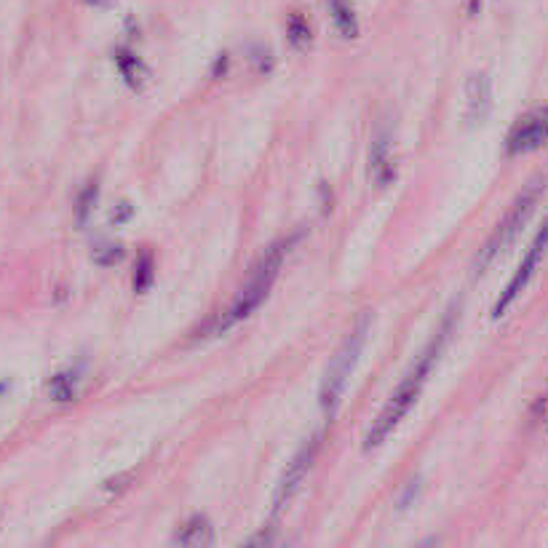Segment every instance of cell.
Returning a JSON list of instances; mask_svg holds the SVG:
<instances>
[{"label":"cell","instance_id":"7","mask_svg":"<svg viewBox=\"0 0 548 548\" xmlns=\"http://www.w3.org/2000/svg\"><path fill=\"white\" fill-rule=\"evenodd\" d=\"M548 142V107H535L511 126L506 137V156H524Z\"/></svg>","mask_w":548,"mask_h":548},{"label":"cell","instance_id":"4","mask_svg":"<svg viewBox=\"0 0 548 548\" xmlns=\"http://www.w3.org/2000/svg\"><path fill=\"white\" fill-rule=\"evenodd\" d=\"M369 324H372L369 316L356 321V327H353V332L348 335V340L340 345V351L335 353V359L329 364L327 375H324L319 388V401L321 407H324V412H335V407L340 404V399H343L348 377H351V372L356 369V364H359L361 351H364V345H367Z\"/></svg>","mask_w":548,"mask_h":548},{"label":"cell","instance_id":"5","mask_svg":"<svg viewBox=\"0 0 548 548\" xmlns=\"http://www.w3.org/2000/svg\"><path fill=\"white\" fill-rule=\"evenodd\" d=\"M548 249V217L543 220V225H540L538 236H535V241H532V246L527 249V254H524V260L519 262V268H516V273L511 276V281H508V287L503 289V295L498 297V303H495V319H500L503 313L511 308V303H514L516 297L522 295L524 287L530 284L532 276H535V270H538L540 260H543V254H546Z\"/></svg>","mask_w":548,"mask_h":548},{"label":"cell","instance_id":"13","mask_svg":"<svg viewBox=\"0 0 548 548\" xmlns=\"http://www.w3.org/2000/svg\"><path fill=\"white\" fill-rule=\"evenodd\" d=\"M287 38H289V46L297 51H308L313 43V33H311V25H308V19L300 14V11H295V14H289L287 19Z\"/></svg>","mask_w":548,"mask_h":548},{"label":"cell","instance_id":"9","mask_svg":"<svg viewBox=\"0 0 548 548\" xmlns=\"http://www.w3.org/2000/svg\"><path fill=\"white\" fill-rule=\"evenodd\" d=\"M369 180L375 188H388L396 180V164H393V148H391V134L385 131L372 145L369 153Z\"/></svg>","mask_w":548,"mask_h":548},{"label":"cell","instance_id":"1","mask_svg":"<svg viewBox=\"0 0 548 548\" xmlns=\"http://www.w3.org/2000/svg\"><path fill=\"white\" fill-rule=\"evenodd\" d=\"M455 311H458V308H452L450 319L442 321V327H439V332L434 335V340L428 343V348L423 351V356L415 361V367L409 369L407 377L401 380L399 388L393 391V396L383 407V412H380L375 423H372V428H369V434H367V444H364V450L367 452L377 450L380 444L388 442L393 431L399 428L401 420L409 415V409L415 407V401H418L420 391H423V385H426V380L431 377V372H434L436 361H439V353H442L444 340L450 337L452 324H455Z\"/></svg>","mask_w":548,"mask_h":548},{"label":"cell","instance_id":"2","mask_svg":"<svg viewBox=\"0 0 548 548\" xmlns=\"http://www.w3.org/2000/svg\"><path fill=\"white\" fill-rule=\"evenodd\" d=\"M295 244L297 236H289L284 238V241H279V244H273L268 252L262 254V260L252 268L249 279H246V284L241 287V292H238V297L233 300V305L220 316L217 332H225V329L236 327V324H241L244 319H249V316L268 300L270 287H273V281L279 276V270L281 265H284V260H287L289 249Z\"/></svg>","mask_w":548,"mask_h":548},{"label":"cell","instance_id":"16","mask_svg":"<svg viewBox=\"0 0 548 548\" xmlns=\"http://www.w3.org/2000/svg\"><path fill=\"white\" fill-rule=\"evenodd\" d=\"M97 182H89L86 188H83L81 198H78V209H75V217H78V225L89 220V214L94 212V204H97Z\"/></svg>","mask_w":548,"mask_h":548},{"label":"cell","instance_id":"8","mask_svg":"<svg viewBox=\"0 0 548 548\" xmlns=\"http://www.w3.org/2000/svg\"><path fill=\"white\" fill-rule=\"evenodd\" d=\"M492 113V83L484 73H474L466 83V121L471 126L487 121Z\"/></svg>","mask_w":548,"mask_h":548},{"label":"cell","instance_id":"21","mask_svg":"<svg viewBox=\"0 0 548 548\" xmlns=\"http://www.w3.org/2000/svg\"><path fill=\"white\" fill-rule=\"evenodd\" d=\"M86 3H102V0H86Z\"/></svg>","mask_w":548,"mask_h":548},{"label":"cell","instance_id":"17","mask_svg":"<svg viewBox=\"0 0 548 548\" xmlns=\"http://www.w3.org/2000/svg\"><path fill=\"white\" fill-rule=\"evenodd\" d=\"M153 284V254L142 252L140 262H137V276H134V289L145 292Z\"/></svg>","mask_w":548,"mask_h":548},{"label":"cell","instance_id":"10","mask_svg":"<svg viewBox=\"0 0 548 548\" xmlns=\"http://www.w3.org/2000/svg\"><path fill=\"white\" fill-rule=\"evenodd\" d=\"M115 65H118V73L126 81L131 91H145L150 83V67L142 62L134 51L118 49L115 51Z\"/></svg>","mask_w":548,"mask_h":548},{"label":"cell","instance_id":"12","mask_svg":"<svg viewBox=\"0 0 548 548\" xmlns=\"http://www.w3.org/2000/svg\"><path fill=\"white\" fill-rule=\"evenodd\" d=\"M329 14H332L335 30L343 38L353 41L359 35V17H356V9L351 6V0H329Z\"/></svg>","mask_w":548,"mask_h":548},{"label":"cell","instance_id":"11","mask_svg":"<svg viewBox=\"0 0 548 548\" xmlns=\"http://www.w3.org/2000/svg\"><path fill=\"white\" fill-rule=\"evenodd\" d=\"M174 543L185 548H206L214 546V527L206 516H190L188 522L180 524L174 535Z\"/></svg>","mask_w":548,"mask_h":548},{"label":"cell","instance_id":"15","mask_svg":"<svg viewBox=\"0 0 548 548\" xmlns=\"http://www.w3.org/2000/svg\"><path fill=\"white\" fill-rule=\"evenodd\" d=\"M91 260L97 262L99 268H113L123 260V246L121 244H99L91 254Z\"/></svg>","mask_w":548,"mask_h":548},{"label":"cell","instance_id":"18","mask_svg":"<svg viewBox=\"0 0 548 548\" xmlns=\"http://www.w3.org/2000/svg\"><path fill=\"white\" fill-rule=\"evenodd\" d=\"M418 490H420V482H418V479H415V482H409L407 492H401L399 506H401V508H407L409 503H412V498H415V492H418Z\"/></svg>","mask_w":548,"mask_h":548},{"label":"cell","instance_id":"6","mask_svg":"<svg viewBox=\"0 0 548 548\" xmlns=\"http://www.w3.org/2000/svg\"><path fill=\"white\" fill-rule=\"evenodd\" d=\"M321 447V434H313L311 439H305V444L297 450V455L289 460L287 471L281 474V482L276 487V495H273V514H281L284 508L289 506V500L295 498L300 484L305 482V476L313 468V460L319 455Z\"/></svg>","mask_w":548,"mask_h":548},{"label":"cell","instance_id":"19","mask_svg":"<svg viewBox=\"0 0 548 548\" xmlns=\"http://www.w3.org/2000/svg\"><path fill=\"white\" fill-rule=\"evenodd\" d=\"M131 214H134V209H131V204H118V206H115L113 222H126V220H131Z\"/></svg>","mask_w":548,"mask_h":548},{"label":"cell","instance_id":"14","mask_svg":"<svg viewBox=\"0 0 548 548\" xmlns=\"http://www.w3.org/2000/svg\"><path fill=\"white\" fill-rule=\"evenodd\" d=\"M75 385H78V372H75V369H70V372H59L57 377H51L49 383L51 399L70 401L75 396Z\"/></svg>","mask_w":548,"mask_h":548},{"label":"cell","instance_id":"3","mask_svg":"<svg viewBox=\"0 0 548 548\" xmlns=\"http://www.w3.org/2000/svg\"><path fill=\"white\" fill-rule=\"evenodd\" d=\"M540 193H543V180H532L530 185L516 196L511 209L503 214V220L498 222V228L492 230V236L487 238V244L482 246V252L476 257V273H484L492 262L498 260L500 254L506 252L508 246L514 244L516 236L522 233V228L527 225L532 212H535V206H538L540 201Z\"/></svg>","mask_w":548,"mask_h":548},{"label":"cell","instance_id":"20","mask_svg":"<svg viewBox=\"0 0 548 548\" xmlns=\"http://www.w3.org/2000/svg\"><path fill=\"white\" fill-rule=\"evenodd\" d=\"M479 9H482V0H468V11H471V14H476Z\"/></svg>","mask_w":548,"mask_h":548}]
</instances>
